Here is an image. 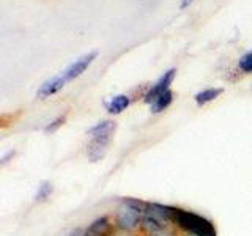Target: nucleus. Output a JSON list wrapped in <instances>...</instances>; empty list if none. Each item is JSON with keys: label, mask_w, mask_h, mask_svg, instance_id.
<instances>
[{"label": "nucleus", "mask_w": 252, "mask_h": 236, "mask_svg": "<svg viewBox=\"0 0 252 236\" xmlns=\"http://www.w3.org/2000/svg\"><path fill=\"white\" fill-rule=\"evenodd\" d=\"M222 88H207V90H202L195 94V102H197V106H205V104H208V102L211 101H215L216 98H219L220 94H222Z\"/></svg>", "instance_id": "obj_11"}, {"label": "nucleus", "mask_w": 252, "mask_h": 236, "mask_svg": "<svg viewBox=\"0 0 252 236\" xmlns=\"http://www.w3.org/2000/svg\"><path fill=\"white\" fill-rule=\"evenodd\" d=\"M240 68L243 73H252V52L244 54L240 59Z\"/></svg>", "instance_id": "obj_14"}, {"label": "nucleus", "mask_w": 252, "mask_h": 236, "mask_svg": "<svg viewBox=\"0 0 252 236\" xmlns=\"http://www.w3.org/2000/svg\"><path fill=\"white\" fill-rule=\"evenodd\" d=\"M65 121H66V115H60V117H57L55 120H52L49 124L46 126L44 128V132L46 134H52V132H55V131H59L63 124H65Z\"/></svg>", "instance_id": "obj_13"}, {"label": "nucleus", "mask_w": 252, "mask_h": 236, "mask_svg": "<svg viewBox=\"0 0 252 236\" xmlns=\"http://www.w3.org/2000/svg\"><path fill=\"white\" fill-rule=\"evenodd\" d=\"M96 57H98V52L96 51L89 52V54L82 55V57H79L76 61H73L66 69H63L62 73H60V76L63 77V81L68 84L71 81H74V79H77L79 76H82L85 73V69L92 65L93 60L96 59Z\"/></svg>", "instance_id": "obj_3"}, {"label": "nucleus", "mask_w": 252, "mask_h": 236, "mask_svg": "<svg viewBox=\"0 0 252 236\" xmlns=\"http://www.w3.org/2000/svg\"><path fill=\"white\" fill-rule=\"evenodd\" d=\"M112 236H137V235L134 232H125V230H117V228H115V232H114Z\"/></svg>", "instance_id": "obj_17"}, {"label": "nucleus", "mask_w": 252, "mask_h": 236, "mask_svg": "<svg viewBox=\"0 0 252 236\" xmlns=\"http://www.w3.org/2000/svg\"><path fill=\"white\" fill-rule=\"evenodd\" d=\"M172 101H173V93H172V90H167L150 104L152 106V114H161L162 110H165L172 104Z\"/></svg>", "instance_id": "obj_10"}, {"label": "nucleus", "mask_w": 252, "mask_h": 236, "mask_svg": "<svg viewBox=\"0 0 252 236\" xmlns=\"http://www.w3.org/2000/svg\"><path fill=\"white\" fill-rule=\"evenodd\" d=\"M52 192H54V186H52L51 181H41L39 186H38V189H36L33 199H35L36 203H44V202H47L51 199Z\"/></svg>", "instance_id": "obj_12"}, {"label": "nucleus", "mask_w": 252, "mask_h": 236, "mask_svg": "<svg viewBox=\"0 0 252 236\" xmlns=\"http://www.w3.org/2000/svg\"><path fill=\"white\" fill-rule=\"evenodd\" d=\"M115 232L114 220H110V217L102 216L94 219L93 222L85 228L84 236H112Z\"/></svg>", "instance_id": "obj_5"}, {"label": "nucleus", "mask_w": 252, "mask_h": 236, "mask_svg": "<svg viewBox=\"0 0 252 236\" xmlns=\"http://www.w3.org/2000/svg\"><path fill=\"white\" fill-rule=\"evenodd\" d=\"M144 236H178V233L173 230V228L167 227V228H162V230H156L152 233H147Z\"/></svg>", "instance_id": "obj_15"}, {"label": "nucleus", "mask_w": 252, "mask_h": 236, "mask_svg": "<svg viewBox=\"0 0 252 236\" xmlns=\"http://www.w3.org/2000/svg\"><path fill=\"white\" fill-rule=\"evenodd\" d=\"M84 232H85V228H74L68 236H84Z\"/></svg>", "instance_id": "obj_18"}, {"label": "nucleus", "mask_w": 252, "mask_h": 236, "mask_svg": "<svg viewBox=\"0 0 252 236\" xmlns=\"http://www.w3.org/2000/svg\"><path fill=\"white\" fill-rule=\"evenodd\" d=\"M129 102H131V99H129L128 94H117V96L110 98V101L106 102L107 112H109V114H112V115L122 114L123 110L128 109Z\"/></svg>", "instance_id": "obj_9"}, {"label": "nucleus", "mask_w": 252, "mask_h": 236, "mask_svg": "<svg viewBox=\"0 0 252 236\" xmlns=\"http://www.w3.org/2000/svg\"><path fill=\"white\" fill-rule=\"evenodd\" d=\"M189 3H192V0H181V6H183V8L188 6Z\"/></svg>", "instance_id": "obj_19"}, {"label": "nucleus", "mask_w": 252, "mask_h": 236, "mask_svg": "<svg viewBox=\"0 0 252 236\" xmlns=\"http://www.w3.org/2000/svg\"><path fill=\"white\" fill-rule=\"evenodd\" d=\"M145 203L132 199H126L120 203L114 214V225L117 230L136 232L140 228L142 217H144Z\"/></svg>", "instance_id": "obj_2"}, {"label": "nucleus", "mask_w": 252, "mask_h": 236, "mask_svg": "<svg viewBox=\"0 0 252 236\" xmlns=\"http://www.w3.org/2000/svg\"><path fill=\"white\" fill-rule=\"evenodd\" d=\"M175 73H177V69L172 68L169 71H165V73L158 79V82L147 91L145 98H144V101L147 102V104H152L158 96H161L162 93L170 90V84L173 82V79H175Z\"/></svg>", "instance_id": "obj_4"}, {"label": "nucleus", "mask_w": 252, "mask_h": 236, "mask_svg": "<svg viewBox=\"0 0 252 236\" xmlns=\"http://www.w3.org/2000/svg\"><path fill=\"white\" fill-rule=\"evenodd\" d=\"M117 131V123L112 120H104L99 121L89 129V136L90 139H99V140H107L112 142V137Z\"/></svg>", "instance_id": "obj_6"}, {"label": "nucleus", "mask_w": 252, "mask_h": 236, "mask_svg": "<svg viewBox=\"0 0 252 236\" xmlns=\"http://www.w3.org/2000/svg\"><path fill=\"white\" fill-rule=\"evenodd\" d=\"M14 156H16V149H10V151H6L2 157H0V167H3V165H6L10 161H13Z\"/></svg>", "instance_id": "obj_16"}, {"label": "nucleus", "mask_w": 252, "mask_h": 236, "mask_svg": "<svg viewBox=\"0 0 252 236\" xmlns=\"http://www.w3.org/2000/svg\"><path fill=\"white\" fill-rule=\"evenodd\" d=\"M65 85H66V82L63 81V77L60 74H57V76L47 79L46 82L41 84V87H39L38 91H36V96L39 99H46V98L52 96V94L59 93Z\"/></svg>", "instance_id": "obj_7"}, {"label": "nucleus", "mask_w": 252, "mask_h": 236, "mask_svg": "<svg viewBox=\"0 0 252 236\" xmlns=\"http://www.w3.org/2000/svg\"><path fill=\"white\" fill-rule=\"evenodd\" d=\"M172 224L188 233V236H216V230L210 220L192 211L172 206Z\"/></svg>", "instance_id": "obj_1"}, {"label": "nucleus", "mask_w": 252, "mask_h": 236, "mask_svg": "<svg viewBox=\"0 0 252 236\" xmlns=\"http://www.w3.org/2000/svg\"><path fill=\"white\" fill-rule=\"evenodd\" d=\"M109 145H110L109 142L90 139L89 145H87V157H89V161L90 162H99L102 157L107 154Z\"/></svg>", "instance_id": "obj_8"}]
</instances>
